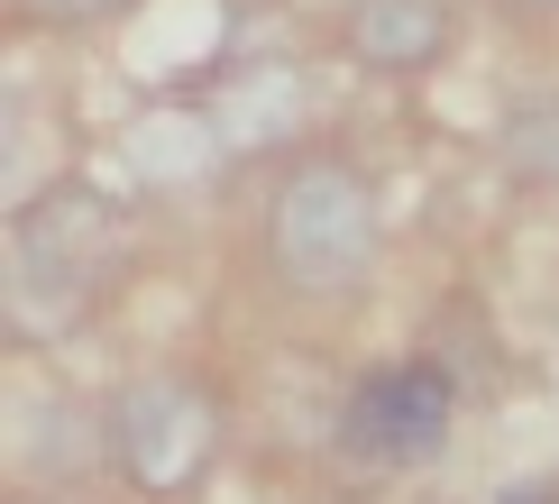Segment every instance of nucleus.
I'll return each instance as SVG.
<instances>
[{"label": "nucleus", "mask_w": 559, "mask_h": 504, "mask_svg": "<svg viewBox=\"0 0 559 504\" xmlns=\"http://www.w3.org/2000/svg\"><path fill=\"white\" fill-rule=\"evenodd\" d=\"M129 257V220L110 193L92 183H46V193L19 202L10 220V312L19 331H74V321L120 285Z\"/></svg>", "instance_id": "obj_1"}, {"label": "nucleus", "mask_w": 559, "mask_h": 504, "mask_svg": "<svg viewBox=\"0 0 559 504\" xmlns=\"http://www.w3.org/2000/svg\"><path fill=\"white\" fill-rule=\"evenodd\" d=\"M266 266L294 293H358L367 266H377V193H367V175L340 166V156L294 166L266 202Z\"/></svg>", "instance_id": "obj_2"}, {"label": "nucleus", "mask_w": 559, "mask_h": 504, "mask_svg": "<svg viewBox=\"0 0 559 504\" xmlns=\"http://www.w3.org/2000/svg\"><path fill=\"white\" fill-rule=\"evenodd\" d=\"M102 449L120 468L129 495L147 504H175L212 477L221 458V395L193 376H138L110 395V422H102Z\"/></svg>", "instance_id": "obj_3"}, {"label": "nucleus", "mask_w": 559, "mask_h": 504, "mask_svg": "<svg viewBox=\"0 0 559 504\" xmlns=\"http://www.w3.org/2000/svg\"><path fill=\"white\" fill-rule=\"evenodd\" d=\"M450 422H459V385L440 376V367H423V358L377 367L340 412V449L358 458V468H423V458H440Z\"/></svg>", "instance_id": "obj_4"}, {"label": "nucleus", "mask_w": 559, "mask_h": 504, "mask_svg": "<svg viewBox=\"0 0 559 504\" xmlns=\"http://www.w3.org/2000/svg\"><path fill=\"white\" fill-rule=\"evenodd\" d=\"M302 110H312L302 64H239V74H221V92L202 101V120H212L221 156H266L275 137L302 129Z\"/></svg>", "instance_id": "obj_5"}, {"label": "nucleus", "mask_w": 559, "mask_h": 504, "mask_svg": "<svg viewBox=\"0 0 559 504\" xmlns=\"http://www.w3.org/2000/svg\"><path fill=\"white\" fill-rule=\"evenodd\" d=\"M340 37L367 74H423V64L450 56L459 19H450V0H348Z\"/></svg>", "instance_id": "obj_6"}, {"label": "nucleus", "mask_w": 559, "mask_h": 504, "mask_svg": "<svg viewBox=\"0 0 559 504\" xmlns=\"http://www.w3.org/2000/svg\"><path fill=\"white\" fill-rule=\"evenodd\" d=\"M496 156L514 166V183H542V193H559V92H542V101H514V120L496 129Z\"/></svg>", "instance_id": "obj_7"}, {"label": "nucleus", "mask_w": 559, "mask_h": 504, "mask_svg": "<svg viewBox=\"0 0 559 504\" xmlns=\"http://www.w3.org/2000/svg\"><path fill=\"white\" fill-rule=\"evenodd\" d=\"M46 28H102V19H120L129 0H28Z\"/></svg>", "instance_id": "obj_8"}, {"label": "nucleus", "mask_w": 559, "mask_h": 504, "mask_svg": "<svg viewBox=\"0 0 559 504\" xmlns=\"http://www.w3.org/2000/svg\"><path fill=\"white\" fill-rule=\"evenodd\" d=\"M523 10H559V0H523Z\"/></svg>", "instance_id": "obj_9"}]
</instances>
